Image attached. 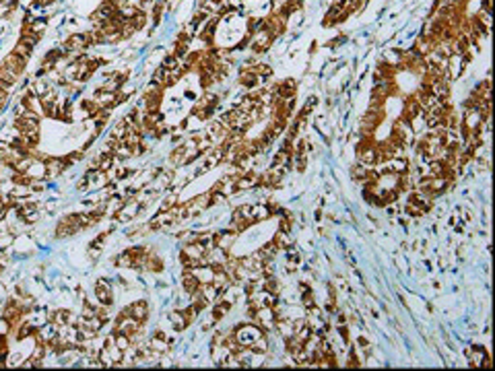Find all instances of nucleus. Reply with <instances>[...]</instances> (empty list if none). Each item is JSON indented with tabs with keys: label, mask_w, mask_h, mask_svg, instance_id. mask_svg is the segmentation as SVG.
<instances>
[{
	"label": "nucleus",
	"mask_w": 495,
	"mask_h": 371,
	"mask_svg": "<svg viewBox=\"0 0 495 371\" xmlns=\"http://www.w3.org/2000/svg\"><path fill=\"white\" fill-rule=\"evenodd\" d=\"M464 355H466V359H468V365H470V367H481V365H483V361L489 357L487 348H485V346H481V344H472V346H468V348L464 350Z\"/></svg>",
	"instance_id": "1"
},
{
	"label": "nucleus",
	"mask_w": 495,
	"mask_h": 371,
	"mask_svg": "<svg viewBox=\"0 0 495 371\" xmlns=\"http://www.w3.org/2000/svg\"><path fill=\"white\" fill-rule=\"evenodd\" d=\"M233 242H235V231L225 229V231H217L215 233V248H219L223 252H229Z\"/></svg>",
	"instance_id": "2"
},
{
	"label": "nucleus",
	"mask_w": 495,
	"mask_h": 371,
	"mask_svg": "<svg viewBox=\"0 0 495 371\" xmlns=\"http://www.w3.org/2000/svg\"><path fill=\"white\" fill-rule=\"evenodd\" d=\"M250 215H252V221L254 223H260V221H266L270 215V207L266 202H258V205H250Z\"/></svg>",
	"instance_id": "3"
},
{
	"label": "nucleus",
	"mask_w": 495,
	"mask_h": 371,
	"mask_svg": "<svg viewBox=\"0 0 495 371\" xmlns=\"http://www.w3.org/2000/svg\"><path fill=\"white\" fill-rule=\"evenodd\" d=\"M122 313H124V316H132V318H136L138 322H142V320L146 318V313H149V307H146L144 301H136V303H132L130 307H126Z\"/></svg>",
	"instance_id": "4"
},
{
	"label": "nucleus",
	"mask_w": 495,
	"mask_h": 371,
	"mask_svg": "<svg viewBox=\"0 0 495 371\" xmlns=\"http://www.w3.org/2000/svg\"><path fill=\"white\" fill-rule=\"evenodd\" d=\"M66 167H68L66 159H50L46 163V173H48V177H58Z\"/></svg>",
	"instance_id": "5"
},
{
	"label": "nucleus",
	"mask_w": 495,
	"mask_h": 371,
	"mask_svg": "<svg viewBox=\"0 0 495 371\" xmlns=\"http://www.w3.org/2000/svg\"><path fill=\"white\" fill-rule=\"evenodd\" d=\"M95 295H97L99 305H109L112 303V289H109V285L105 281H99L95 285Z\"/></svg>",
	"instance_id": "6"
},
{
	"label": "nucleus",
	"mask_w": 495,
	"mask_h": 371,
	"mask_svg": "<svg viewBox=\"0 0 495 371\" xmlns=\"http://www.w3.org/2000/svg\"><path fill=\"white\" fill-rule=\"evenodd\" d=\"M272 242L277 244L279 252H287L289 248H293V237H291V231H277Z\"/></svg>",
	"instance_id": "7"
},
{
	"label": "nucleus",
	"mask_w": 495,
	"mask_h": 371,
	"mask_svg": "<svg viewBox=\"0 0 495 371\" xmlns=\"http://www.w3.org/2000/svg\"><path fill=\"white\" fill-rule=\"evenodd\" d=\"M368 169L370 167H365L363 163H355V165H351V179L353 181H357V183H363L365 181V175H368Z\"/></svg>",
	"instance_id": "8"
},
{
	"label": "nucleus",
	"mask_w": 495,
	"mask_h": 371,
	"mask_svg": "<svg viewBox=\"0 0 495 371\" xmlns=\"http://www.w3.org/2000/svg\"><path fill=\"white\" fill-rule=\"evenodd\" d=\"M149 346H151L153 353H165V350H168V340H165V336L159 332L157 336H153L149 340Z\"/></svg>",
	"instance_id": "9"
},
{
	"label": "nucleus",
	"mask_w": 495,
	"mask_h": 371,
	"mask_svg": "<svg viewBox=\"0 0 495 371\" xmlns=\"http://www.w3.org/2000/svg\"><path fill=\"white\" fill-rule=\"evenodd\" d=\"M299 303L307 309V307H311V305H316V295H314V289H307V291H303V293H299Z\"/></svg>",
	"instance_id": "10"
},
{
	"label": "nucleus",
	"mask_w": 495,
	"mask_h": 371,
	"mask_svg": "<svg viewBox=\"0 0 495 371\" xmlns=\"http://www.w3.org/2000/svg\"><path fill=\"white\" fill-rule=\"evenodd\" d=\"M170 322L174 324L176 330H182V328L188 326L186 320H184V313H182V311H172V313H170Z\"/></svg>",
	"instance_id": "11"
}]
</instances>
